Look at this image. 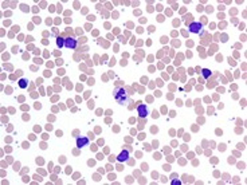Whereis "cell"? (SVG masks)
Segmentation results:
<instances>
[{"mask_svg":"<svg viewBox=\"0 0 247 185\" xmlns=\"http://www.w3.org/2000/svg\"><path fill=\"white\" fill-rule=\"evenodd\" d=\"M114 98L118 103L124 105L125 102L128 101V92H126V90L124 87H117L114 90Z\"/></svg>","mask_w":247,"mask_h":185,"instance_id":"obj_1","label":"cell"},{"mask_svg":"<svg viewBox=\"0 0 247 185\" xmlns=\"http://www.w3.org/2000/svg\"><path fill=\"white\" fill-rule=\"evenodd\" d=\"M202 30H203V26H202L200 23H192L190 26V31L192 34H200Z\"/></svg>","mask_w":247,"mask_h":185,"instance_id":"obj_2","label":"cell"},{"mask_svg":"<svg viewBox=\"0 0 247 185\" xmlns=\"http://www.w3.org/2000/svg\"><path fill=\"white\" fill-rule=\"evenodd\" d=\"M77 44H78V42H77V39H74V38H66V39H65V46H66L67 49H75Z\"/></svg>","mask_w":247,"mask_h":185,"instance_id":"obj_3","label":"cell"},{"mask_svg":"<svg viewBox=\"0 0 247 185\" xmlns=\"http://www.w3.org/2000/svg\"><path fill=\"white\" fill-rule=\"evenodd\" d=\"M137 113L140 114V117H146V115H148V107H146L145 105H138Z\"/></svg>","mask_w":247,"mask_h":185,"instance_id":"obj_4","label":"cell"},{"mask_svg":"<svg viewBox=\"0 0 247 185\" xmlns=\"http://www.w3.org/2000/svg\"><path fill=\"white\" fill-rule=\"evenodd\" d=\"M89 145V138L86 137H81V138H77V146L78 148H83V146Z\"/></svg>","mask_w":247,"mask_h":185,"instance_id":"obj_5","label":"cell"},{"mask_svg":"<svg viewBox=\"0 0 247 185\" xmlns=\"http://www.w3.org/2000/svg\"><path fill=\"white\" fill-rule=\"evenodd\" d=\"M128 158H129V152H128V150H122V152L119 153V156L117 157V160H118L119 162H122V161H126Z\"/></svg>","mask_w":247,"mask_h":185,"instance_id":"obj_6","label":"cell"},{"mask_svg":"<svg viewBox=\"0 0 247 185\" xmlns=\"http://www.w3.org/2000/svg\"><path fill=\"white\" fill-rule=\"evenodd\" d=\"M57 44L59 46V47H62V46H65V40L62 39V38H58V39H57Z\"/></svg>","mask_w":247,"mask_h":185,"instance_id":"obj_7","label":"cell"},{"mask_svg":"<svg viewBox=\"0 0 247 185\" xmlns=\"http://www.w3.org/2000/svg\"><path fill=\"white\" fill-rule=\"evenodd\" d=\"M19 86H20L22 89H24L27 86V82L24 79H20V81H19Z\"/></svg>","mask_w":247,"mask_h":185,"instance_id":"obj_8","label":"cell"},{"mask_svg":"<svg viewBox=\"0 0 247 185\" xmlns=\"http://www.w3.org/2000/svg\"><path fill=\"white\" fill-rule=\"evenodd\" d=\"M202 71H203V75L206 77V78H208V77H210V74H211V73H210V70H202Z\"/></svg>","mask_w":247,"mask_h":185,"instance_id":"obj_9","label":"cell"},{"mask_svg":"<svg viewBox=\"0 0 247 185\" xmlns=\"http://www.w3.org/2000/svg\"><path fill=\"white\" fill-rule=\"evenodd\" d=\"M142 169H145L146 170V169H148V165H146V164H142Z\"/></svg>","mask_w":247,"mask_h":185,"instance_id":"obj_10","label":"cell"},{"mask_svg":"<svg viewBox=\"0 0 247 185\" xmlns=\"http://www.w3.org/2000/svg\"><path fill=\"white\" fill-rule=\"evenodd\" d=\"M172 184H173V185H180V181H173Z\"/></svg>","mask_w":247,"mask_h":185,"instance_id":"obj_11","label":"cell"}]
</instances>
